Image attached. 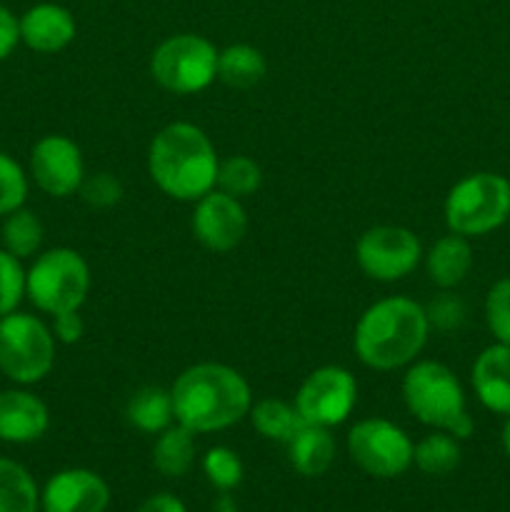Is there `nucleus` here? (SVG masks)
I'll return each mask as SVG.
<instances>
[{
  "label": "nucleus",
  "instance_id": "nucleus-28",
  "mask_svg": "<svg viewBox=\"0 0 510 512\" xmlns=\"http://www.w3.org/2000/svg\"><path fill=\"white\" fill-rule=\"evenodd\" d=\"M30 193V175L10 153L0 150V218L23 208Z\"/></svg>",
  "mask_w": 510,
  "mask_h": 512
},
{
  "label": "nucleus",
  "instance_id": "nucleus-23",
  "mask_svg": "<svg viewBox=\"0 0 510 512\" xmlns=\"http://www.w3.org/2000/svg\"><path fill=\"white\" fill-rule=\"evenodd\" d=\"M43 240L45 225L35 210L23 205V208L3 218V225H0V248H5L15 258H35L43 250Z\"/></svg>",
  "mask_w": 510,
  "mask_h": 512
},
{
  "label": "nucleus",
  "instance_id": "nucleus-4",
  "mask_svg": "<svg viewBox=\"0 0 510 512\" xmlns=\"http://www.w3.org/2000/svg\"><path fill=\"white\" fill-rule=\"evenodd\" d=\"M400 393L405 408L418 423L445 430L458 440L473 435L475 423L468 413L463 383L448 365L438 360H415L405 368Z\"/></svg>",
  "mask_w": 510,
  "mask_h": 512
},
{
  "label": "nucleus",
  "instance_id": "nucleus-37",
  "mask_svg": "<svg viewBox=\"0 0 510 512\" xmlns=\"http://www.w3.org/2000/svg\"><path fill=\"white\" fill-rule=\"evenodd\" d=\"M213 512H238V508H235V503L230 500V493H220L218 503L213 505Z\"/></svg>",
  "mask_w": 510,
  "mask_h": 512
},
{
  "label": "nucleus",
  "instance_id": "nucleus-12",
  "mask_svg": "<svg viewBox=\"0 0 510 512\" xmlns=\"http://www.w3.org/2000/svg\"><path fill=\"white\" fill-rule=\"evenodd\" d=\"M28 175L35 188L50 198H70L78 195L85 180V158L73 138L60 133H48L38 138L28 155Z\"/></svg>",
  "mask_w": 510,
  "mask_h": 512
},
{
  "label": "nucleus",
  "instance_id": "nucleus-26",
  "mask_svg": "<svg viewBox=\"0 0 510 512\" xmlns=\"http://www.w3.org/2000/svg\"><path fill=\"white\" fill-rule=\"evenodd\" d=\"M463 460L460 440L453 438L445 430H433L425 438H420L413 448V465L425 475L443 478L450 475Z\"/></svg>",
  "mask_w": 510,
  "mask_h": 512
},
{
  "label": "nucleus",
  "instance_id": "nucleus-34",
  "mask_svg": "<svg viewBox=\"0 0 510 512\" xmlns=\"http://www.w3.org/2000/svg\"><path fill=\"white\" fill-rule=\"evenodd\" d=\"M55 340L60 345H75L83 340L85 335V320L80 315V310H68V313L53 315V323H50Z\"/></svg>",
  "mask_w": 510,
  "mask_h": 512
},
{
  "label": "nucleus",
  "instance_id": "nucleus-2",
  "mask_svg": "<svg viewBox=\"0 0 510 512\" xmlns=\"http://www.w3.org/2000/svg\"><path fill=\"white\" fill-rule=\"evenodd\" d=\"M428 338L425 305L408 295H388L363 310L353 330V350L365 368L390 373L415 363Z\"/></svg>",
  "mask_w": 510,
  "mask_h": 512
},
{
  "label": "nucleus",
  "instance_id": "nucleus-11",
  "mask_svg": "<svg viewBox=\"0 0 510 512\" xmlns=\"http://www.w3.org/2000/svg\"><path fill=\"white\" fill-rule=\"evenodd\" d=\"M303 423L335 428L350 418L358 405V380L343 365H323L305 375L293 400Z\"/></svg>",
  "mask_w": 510,
  "mask_h": 512
},
{
  "label": "nucleus",
  "instance_id": "nucleus-24",
  "mask_svg": "<svg viewBox=\"0 0 510 512\" xmlns=\"http://www.w3.org/2000/svg\"><path fill=\"white\" fill-rule=\"evenodd\" d=\"M40 488L30 470L13 458H0V512H38Z\"/></svg>",
  "mask_w": 510,
  "mask_h": 512
},
{
  "label": "nucleus",
  "instance_id": "nucleus-16",
  "mask_svg": "<svg viewBox=\"0 0 510 512\" xmlns=\"http://www.w3.org/2000/svg\"><path fill=\"white\" fill-rule=\"evenodd\" d=\"M20 18V43L40 55H55L78 35L75 15L65 5L35 3Z\"/></svg>",
  "mask_w": 510,
  "mask_h": 512
},
{
  "label": "nucleus",
  "instance_id": "nucleus-38",
  "mask_svg": "<svg viewBox=\"0 0 510 512\" xmlns=\"http://www.w3.org/2000/svg\"><path fill=\"white\" fill-rule=\"evenodd\" d=\"M500 440H503V448H505V453H508V458H510V415H508V420H505L503 433H500Z\"/></svg>",
  "mask_w": 510,
  "mask_h": 512
},
{
  "label": "nucleus",
  "instance_id": "nucleus-18",
  "mask_svg": "<svg viewBox=\"0 0 510 512\" xmlns=\"http://www.w3.org/2000/svg\"><path fill=\"white\" fill-rule=\"evenodd\" d=\"M423 265L428 280L438 290H453L463 283L473 270V248L463 235L448 233L435 240L423 253Z\"/></svg>",
  "mask_w": 510,
  "mask_h": 512
},
{
  "label": "nucleus",
  "instance_id": "nucleus-20",
  "mask_svg": "<svg viewBox=\"0 0 510 512\" xmlns=\"http://www.w3.org/2000/svg\"><path fill=\"white\" fill-rule=\"evenodd\" d=\"M125 420H128L135 430H140V433H163L165 428H170V425L175 423L170 388L143 385V388L135 390L128 398V403H125Z\"/></svg>",
  "mask_w": 510,
  "mask_h": 512
},
{
  "label": "nucleus",
  "instance_id": "nucleus-39",
  "mask_svg": "<svg viewBox=\"0 0 510 512\" xmlns=\"http://www.w3.org/2000/svg\"><path fill=\"white\" fill-rule=\"evenodd\" d=\"M508 223H510V218H508Z\"/></svg>",
  "mask_w": 510,
  "mask_h": 512
},
{
  "label": "nucleus",
  "instance_id": "nucleus-32",
  "mask_svg": "<svg viewBox=\"0 0 510 512\" xmlns=\"http://www.w3.org/2000/svg\"><path fill=\"white\" fill-rule=\"evenodd\" d=\"M425 315H428L430 330H438V333H458L463 328L465 318H468V310L465 303L453 293V290H440L428 305H425Z\"/></svg>",
  "mask_w": 510,
  "mask_h": 512
},
{
  "label": "nucleus",
  "instance_id": "nucleus-6",
  "mask_svg": "<svg viewBox=\"0 0 510 512\" xmlns=\"http://www.w3.org/2000/svg\"><path fill=\"white\" fill-rule=\"evenodd\" d=\"M445 225L463 238H483L510 218V180L498 173H470L448 190Z\"/></svg>",
  "mask_w": 510,
  "mask_h": 512
},
{
  "label": "nucleus",
  "instance_id": "nucleus-9",
  "mask_svg": "<svg viewBox=\"0 0 510 512\" xmlns=\"http://www.w3.org/2000/svg\"><path fill=\"white\" fill-rule=\"evenodd\" d=\"M350 460L370 478H400L413 465L415 443L400 425L385 418L358 420L345 438Z\"/></svg>",
  "mask_w": 510,
  "mask_h": 512
},
{
  "label": "nucleus",
  "instance_id": "nucleus-1",
  "mask_svg": "<svg viewBox=\"0 0 510 512\" xmlns=\"http://www.w3.org/2000/svg\"><path fill=\"white\" fill-rule=\"evenodd\" d=\"M175 423L195 435L220 433L248 418L253 390L240 370L225 363H195L170 385Z\"/></svg>",
  "mask_w": 510,
  "mask_h": 512
},
{
  "label": "nucleus",
  "instance_id": "nucleus-33",
  "mask_svg": "<svg viewBox=\"0 0 510 512\" xmlns=\"http://www.w3.org/2000/svg\"><path fill=\"white\" fill-rule=\"evenodd\" d=\"M78 195L88 208L105 210V208H115V205L123 200L125 188L123 183H120L118 175L108 173V170H98V173L93 175H85Z\"/></svg>",
  "mask_w": 510,
  "mask_h": 512
},
{
  "label": "nucleus",
  "instance_id": "nucleus-27",
  "mask_svg": "<svg viewBox=\"0 0 510 512\" xmlns=\"http://www.w3.org/2000/svg\"><path fill=\"white\" fill-rule=\"evenodd\" d=\"M260 185H263V170L253 158H248V155H228L225 160H220L218 180H215L218 190L243 200L258 193Z\"/></svg>",
  "mask_w": 510,
  "mask_h": 512
},
{
  "label": "nucleus",
  "instance_id": "nucleus-22",
  "mask_svg": "<svg viewBox=\"0 0 510 512\" xmlns=\"http://www.w3.org/2000/svg\"><path fill=\"white\" fill-rule=\"evenodd\" d=\"M195 433L185 425L173 423L158 433L153 445V468L165 478H183L195 463Z\"/></svg>",
  "mask_w": 510,
  "mask_h": 512
},
{
  "label": "nucleus",
  "instance_id": "nucleus-10",
  "mask_svg": "<svg viewBox=\"0 0 510 512\" xmlns=\"http://www.w3.org/2000/svg\"><path fill=\"white\" fill-rule=\"evenodd\" d=\"M423 243L403 225H373L355 243V263L378 283H398L423 263Z\"/></svg>",
  "mask_w": 510,
  "mask_h": 512
},
{
  "label": "nucleus",
  "instance_id": "nucleus-7",
  "mask_svg": "<svg viewBox=\"0 0 510 512\" xmlns=\"http://www.w3.org/2000/svg\"><path fill=\"white\" fill-rule=\"evenodd\" d=\"M53 330L33 313H15L0 318V373L15 385H38L55 368Z\"/></svg>",
  "mask_w": 510,
  "mask_h": 512
},
{
  "label": "nucleus",
  "instance_id": "nucleus-31",
  "mask_svg": "<svg viewBox=\"0 0 510 512\" xmlns=\"http://www.w3.org/2000/svg\"><path fill=\"white\" fill-rule=\"evenodd\" d=\"M485 323L495 343L510 345V275L495 280L485 295Z\"/></svg>",
  "mask_w": 510,
  "mask_h": 512
},
{
  "label": "nucleus",
  "instance_id": "nucleus-29",
  "mask_svg": "<svg viewBox=\"0 0 510 512\" xmlns=\"http://www.w3.org/2000/svg\"><path fill=\"white\" fill-rule=\"evenodd\" d=\"M203 473L208 483L220 493H230L243 483V460L235 450L215 445L203 455Z\"/></svg>",
  "mask_w": 510,
  "mask_h": 512
},
{
  "label": "nucleus",
  "instance_id": "nucleus-14",
  "mask_svg": "<svg viewBox=\"0 0 510 512\" xmlns=\"http://www.w3.org/2000/svg\"><path fill=\"white\" fill-rule=\"evenodd\" d=\"M108 505V483L88 468L60 470L40 490L43 512H105Z\"/></svg>",
  "mask_w": 510,
  "mask_h": 512
},
{
  "label": "nucleus",
  "instance_id": "nucleus-30",
  "mask_svg": "<svg viewBox=\"0 0 510 512\" xmlns=\"http://www.w3.org/2000/svg\"><path fill=\"white\" fill-rule=\"evenodd\" d=\"M25 273L23 260L0 248V318L15 313L25 300Z\"/></svg>",
  "mask_w": 510,
  "mask_h": 512
},
{
  "label": "nucleus",
  "instance_id": "nucleus-36",
  "mask_svg": "<svg viewBox=\"0 0 510 512\" xmlns=\"http://www.w3.org/2000/svg\"><path fill=\"white\" fill-rule=\"evenodd\" d=\"M135 512H188V510H185L183 500L175 498V495L158 493V495H150L148 500H143V505H140Z\"/></svg>",
  "mask_w": 510,
  "mask_h": 512
},
{
  "label": "nucleus",
  "instance_id": "nucleus-3",
  "mask_svg": "<svg viewBox=\"0 0 510 512\" xmlns=\"http://www.w3.org/2000/svg\"><path fill=\"white\" fill-rule=\"evenodd\" d=\"M218 165L210 135L188 120L163 125L148 145L150 180L160 193L180 203H195L215 190Z\"/></svg>",
  "mask_w": 510,
  "mask_h": 512
},
{
  "label": "nucleus",
  "instance_id": "nucleus-15",
  "mask_svg": "<svg viewBox=\"0 0 510 512\" xmlns=\"http://www.w3.org/2000/svg\"><path fill=\"white\" fill-rule=\"evenodd\" d=\"M50 428V410L33 390L15 385L0 390V443H38Z\"/></svg>",
  "mask_w": 510,
  "mask_h": 512
},
{
  "label": "nucleus",
  "instance_id": "nucleus-5",
  "mask_svg": "<svg viewBox=\"0 0 510 512\" xmlns=\"http://www.w3.org/2000/svg\"><path fill=\"white\" fill-rule=\"evenodd\" d=\"M90 293V265L78 250H40L25 273V298L38 313L60 315L80 310Z\"/></svg>",
  "mask_w": 510,
  "mask_h": 512
},
{
  "label": "nucleus",
  "instance_id": "nucleus-19",
  "mask_svg": "<svg viewBox=\"0 0 510 512\" xmlns=\"http://www.w3.org/2000/svg\"><path fill=\"white\" fill-rule=\"evenodd\" d=\"M285 450H288V460L295 473L303 478H320L335 463L338 445L330 428L303 423L298 433L285 443Z\"/></svg>",
  "mask_w": 510,
  "mask_h": 512
},
{
  "label": "nucleus",
  "instance_id": "nucleus-25",
  "mask_svg": "<svg viewBox=\"0 0 510 512\" xmlns=\"http://www.w3.org/2000/svg\"><path fill=\"white\" fill-rule=\"evenodd\" d=\"M250 423H253L255 433L263 435L265 440L273 443H288L298 428L303 425V418L295 410L293 403H285L280 398H263L253 400V408L248 413Z\"/></svg>",
  "mask_w": 510,
  "mask_h": 512
},
{
  "label": "nucleus",
  "instance_id": "nucleus-35",
  "mask_svg": "<svg viewBox=\"0 0 510 512\" xmlns=\"http://www.w3.org/2000/svg\"><path fill=\"white\" fill-rule=\"evenodd\" d=\"M20 45V18L0 3V63L8 60Z\"/></svg>",
  "mask_w": 510,
  "mask_h": 512
},
{
  "label": "nucleus",
  "instance_id": "nucleus-13",
  "mask_svg": "<svg viewBox=\"0 0 510 512\" xmlns=\"http://www.w3.org/2000/svg\"><path fill=\"white\" fill-rule=\"evenodd\" d=\"M195 240L210 253H230L243 243L248 233V213L243 208V200L223 193V190H210L203 198L193 203V218H190Z\"/></svg>",
  "mask_w": 510,
  "mask_h": 512
},
{
  "label": "nucleus",
  "instance_id": "nucleus-17",
  "mask_svg": "<svg viewBox=\"0 0 510 512\" xmlns=\"http://www.w3.org/2000/svg\"><path fill=\"white\" fill-rule=\"evenodd\" d=\"M470 383L490 413L510 415V345L495 343L475 358Z\"/></svg>",
  "mask_w": 510,
  "mask_h": 512
},
{
  "label": "nucleus",
  "instance_id": "nucleus-21",
  "mask_svg": "<svg viewBox=\"0 0 510 512\" xmlns=\"http://www.w3.org/2000/svg\"><path fill=\"white\" fill-rule=\"evenodd\" d=\"M268 73L265 55L255 45L233 43L218 53V80L233 90H250Z\"/></svg>",
  "mask_w": 510,
  "mask_h": 512
},
{
  "label": "nucleus",
  "instance_id": "nucleus-8",
  "mask_svg": "<svg viewBox=\"0 0 510 512\" xmlns=\"http://www.w3.org/2000/svg\"><path fill=\"white\" fill-rule=\"evenodd\" d=\"M218 53L205 35H170L150 55V75L173 95L203 93L218 80Z\"/></svg>",
  "mask_w": 510,
  "mask_h": 512
}]
</instances>
